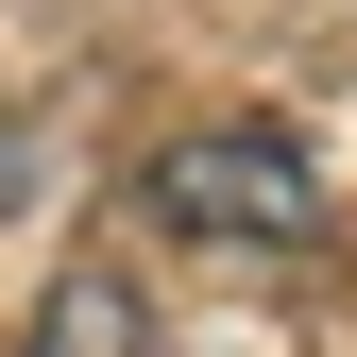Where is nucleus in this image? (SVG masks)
Listing matches in <instances>:
<instances>
[{
  "instance_id": "nucleus-1",
  "label": "nucleus",
  "mask_w": 357,
  "mask_h": 357,
  "mask_svg": "<svg viewBox=\"0 0 357 357\" xmlns=\"http://www.w3.org/2000/svg\"><path fill=\"white\" fill-rule=\"evenodd\" d=\"M153 204L188 221V238H273V255H289V238H324V170H306L273 119H238V137H188V153L153 170Z\"/></svg>"
}]
</instances>
